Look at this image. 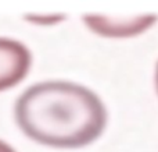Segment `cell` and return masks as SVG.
<instances>
[{
	"label": "cell",
	"mask_w": 158,
	"mask_h": 152,
	"mask_svg": "<svg viewBox=\"0 0 158 152\" xmlns=\"http://www.w3.org/2000/svg\"><path fill=\"white\" fill-rule=\"evenodd\" d=\"M14 117L29 140L58 150L93 144L108 123L101 98L71 81H44L29 87L17 99Z\"/></svg>",
	"instance_id": "cell-1"
},
{
	"label": "cell",
	"mask_w": 158,
	"mask_h": 152,
	"mask_svg": "<svg viewBox=\"0 0 158 152\" xmlns=\"http://www.w3.org/2000/svg\"><path fill=\"white\" fill-rule=\"evenodd\" d=\"M85 25L96 35L111 39H126L143 35L151 29L158 21L157 16H133V17H107L85 16Z\"/></svg>",
	"instance_id": "cell-2"
},
{
	"label": "cell",
	"mask_w": 158,
	"mask_h": 152,
	"mask_svg": "<svg viewBox=\"0 0 158 152\" xmlns=\"http://www.w3.org/2000/svg\"><path fill=\"white\" fill-rule=\"evenodd\" d=\"M32 55L22 42L0 38V92L18 85L28 75Z\"/></svg>",
	"instance_id": "cell-3"
},
{
	"label": "cell",
	"mask_w": 158,
	"mask_h": 152,
	"mask_svg": "<svg viewBox=\"0 0 158 152\" xmlns=\"http://www.w3.org/2000/svg\"><path fill=\"white\" fill-rule=\"evenodd\" d=\"M65 18L64 16H32V17H27V20L32 21L33 24H39V25H53V24H57V22L63 21Z\"/></svg>",
	"instance_id": "cell-4"
},
{
	"label": "cell",
	"mask_w": 158,
	"mask_h": 152,
	"mask_svg": "<svg viewBox=\"0 0 158 152\" xmlns=\"http://www.w3.org/2000/svg\"><path fill=\"white\" fill-rule=\"evenodd\" d=\"M0 152H15V150H14L11 145H8L7 142L0 140Z\"/></svg>",
	"instance_id": "cell-5"
},
{
	"label": "cell",
	"mask_w": 158,
	"mask_h": 152,
	"mask_svg": "<svg viewBox=\"0 0 158 152\" xmlns=\"http://www.w3.org/2000/svg\"><path fill=\"white\" fill-rule=\"evenodd\" d=\"M154 84H156V91L158 95V61H157V66H156V71H154Z\"/></svg>",
	"instance_id": "cell-6"
}]
</instances>
